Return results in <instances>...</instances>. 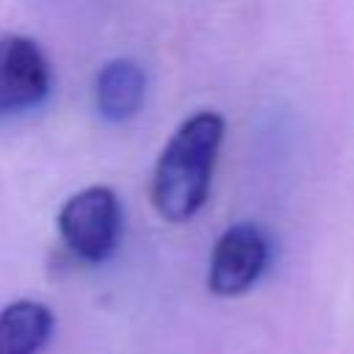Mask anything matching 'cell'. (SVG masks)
<instances>
[{
  "label": "cell",
  "instance_id": "cell-6",
  "mask_svg": "<svg viewBox=\"0 0 354 354\" xmlns=\"http://www.w3.org/2000/svg\"><path fill=\"white\" fill-rule=\"evenodd\" d=\"M53 313L30 299L14 301L0 313V354H39L50 340Z\"/></svg>",
  "mask_w": 354,
  "mask_h": 354
},
{
  "label": "cell",
  "instance_id": "cell-1",
  "mask_svg": "<svg viewBox=\"0 0 354 354\" xmlns=\"http://www.w3.org/2000/svg\"><path fill=\"white\" fill-rule=\"evenodd\" d=\"M221 141L224 119L216 111H199L174 130L152 174V205L166 221H185L199 213Z\"/></svg>",
  "mask_w": 354,
  "mask_h": 354
},
{
  "label": "cell",
  "instance_id": "cell-4",
  "mask_svg": "<svg viewBox=\"0 0 354 354\" xmlns=\"http://www.w3.org/2000/svg\"><path fill=\"white\" fill-rule=\"evenodd\" d=\"M268 263V238L257 224L230 227L213 246L207 288L218 296H238L249 290Z\"/></svg>",
  "mask_w": 354,
  "mask_h": 354
},
{
  "label": "cell",
  "instance_id": "cell-3",
  "mask_svg": "<svg viewBox=\"0 0 354 354\" xmlns=\"http://www.w3.org/2000/svg\"><path fill=\"white\" fill-rule=\"evenodd\" d=\"M53 88V69L41 47L28 36L0 39V116L39 108Z\"/></svg>",
  "mask_w": 354,
  "mask_h": 354
},
{
  "label": "cell",
  "instance_id": "cell-5",
  "mask_svg": "<svg viewBox=\"0 0 354 354\" xmlns=\"http://www.w3.org/2000/svg\"><path fill=\"white\" fill-rule=\"evenodd\" d=\"M147 94L144 69L130 58L108 61L94 80V102L102 119L108 122H127L138 113Z\"/></svg>",
  "mask_w": 354,
  "mask_h": 354
},
{
  "label": "cell",
  "instance_id": "cell-2",
  "mask_svg": "<svg viewBox=\"0 0 354 354\" xmlns=\"http://www.w3.org/2000/svg\"><path fill=\"white\" fill-rule=\"evenodd\" d=\"M58 232L66 249L86 260L102 263L122 238V205L105 185H88L69 196L58 213Z\"/></svg>",
  "mask_w": 354,
  "mask_h": 354
}]
</instances>
